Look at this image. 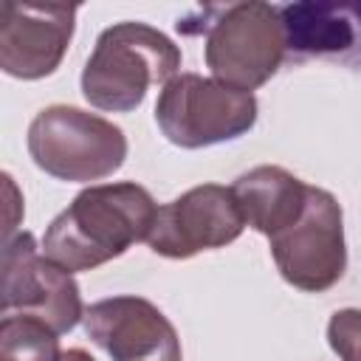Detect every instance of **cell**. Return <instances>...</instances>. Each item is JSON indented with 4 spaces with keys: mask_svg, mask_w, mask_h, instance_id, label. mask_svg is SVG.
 I'll return each instance as SVG.
<instances>
[{
    "mask_svg": "<svg viewBox=\"0 0 361 361\" xmlns=\"http://www.w3.org/2000/svg\"><path fill=\"white\" fill-rule=\"evenodd\" d=\"M231 192L240 203L245 226L274 237L302 217L310 186L282 166H254L234 180Z\"/></svg>",
    "mask_w": 361,
    "mask_h": 361,
    "instance_id": "11",
    "label": "cell"
},
{
    "mask_svg": "<svg viewBox=\"0 0 361 361\" xmlns=\"http://www.w3.org/2000/svg\"><path fill=\"white\" fill-rule=\"evenodd\" d=\"M155 212L152 195L133 180L87 186L51 220L42 251L71 274L93 271L147 240Z\"/></svg>",
    "mask_w": 361,
    "mask_h": 361,
    "instance_id": "1",
    "label": "cell"
},
{
    "mask_svg": "<svg viewBox=\"0 0 361 361\" xmlns=\"http://www.w3.org/2000/svg\"><path fill=\"white\" fill-rule=\"evenodd\" d=\"M28 155L56 180H102L124 164L127 135L102 116L68 104H51L28 124Z\"/></svg>",
    "mask_w": 361,
    "mask_h": 361,
    "instance_id": "3",
    "label": "cell"
},
{
    "mask_svg": "<svg viewBox=\"0 0 361 361\" xmlns=\"http://www.w3.org/2000/svg\"><path fill=\"white\" fill-rule=\"evenodd\" d=\"M59 361H96L90 353H85L82 347H71V350H62V358Z\"/></svg>",
    "mask_w": 361,
    "mask_h": 361,
    "instance_id": "15",
    "label": "cell"
},
{
    "mask_svg": "<svg viewBox=\"0 0 361 361\" xmlns=\"http://www.w3.org/2000/svg\"><path fill=\"white\" fill-rule=\"evenodd\" d=\"M347 8H350V14H353V20L361 23V6H347Z\"/></svg>",
    "mask_w": 361,
    "mask_h": 361,
    "instance_id": "16",
    "label": "cell"
},
{
    "mask_svg": "<svg viewBox=\"0 0 361 361\" xmlns=\"http://www.w3.org/2000/svg\"><path fill=\"white\" fill-rule=\"evenodd\" d=\"M350 8L322 6V3H293L282 6L285 42L290 54H341L355 42Z\"/></svg>",
    "mask_w": 361,
    "mask_h": 361,
    "instance_id": "12",
    "label": "cell"
},
{
    "mask_svg": "<svg viewBox=\"0 0 361 361\" xmlns=\"http://www.w3.org/2000/svg\"><path fill=\"white\" fill-rule=\"evenodd\" d=\"M155 121L175 147L200 149L245 135L257 121V99L214 76L178 73L155 102Z\"/></svg>",
    "mask_w": 361,
    "mask_h": 361,
    "instance_id": "5",
    "label": "cell"
},
{
    "mask_svg": "<svg viewBox=\"0 0 361 361\" xmlns=\"http://www.w3.org/2000/svg\"><path fill=\"white\" fill-rule=\"evenodd\" d=\"M34 316L56 336L85 319L82 293L71 271L39 254L28 231L3 243V316Z\"/></svg>",
    "mask_w": 361,
    "mask_h": 361,
    "instance_id": "7",
    "label": "cell"
},
{
    "mask_svg": "<svg viewBox=\"0 0 361 361\" xmlns=\"http://www.w3.org/2000/svg\"><path fill=\"white\" fill-rule=\"evenodd\" d=\"M243 228L245 217L231 186L203 183L158 206L147 245L166 259H189L234 243Z\"/></svg>",
    "mask_w": 361,
    "mask_h": 361,
    "instance_id": "8",
    "label": "cell"
},
{
    "mask_svg": "<svg viewBox=\"0 0 361 361\" xmlns=\"http://www.w3.org/2000/svg\"><path fill=\"white\" fill-rule=\"evenodd\" d=\"M56 333L34 316H3L0 322V361H59Z\"/></svg>",
    "mask_w": 361,
    "mask_h": 361,
    "instance_id": "13",
    "label": "cell"
},
{
    "mask_svg": "<svg viewBox=\"0 0 361 361\" xmlns=\"http://www.w3.org/2000/svg\"><path fill=\"white\" fill-rule=\"evenodd\" d=\"M76 6L14 3L0 6V68L14 79L51 76L73 37Z\"/></svg>",
    "mask_w": 361,
    "mask_h": 361,
    "instance_id": "9",
    "label": "cell"
},
{
    "mask_svg": "<svg viewBox=\"0 0 361 361\" xmlns=\"http://www.w3.org/2000/svg\"><path fill=\"white\" fill-rule=\"evenodd\" d=\"M180 48L147 23H116L96 39L82 71V96L107 113L135 110L152 85L178 76Z\"/></svg>",
    "mask_w": 361,
    "mask_h": 361,
    "instance_id": "2",
    "label": "cell"
},
{
    "mask_svg": "<svg viewBox=\"0 0 361 361\" xmlns=\"http://www.w3.org/2000/svg\"><path fill=\"white\" fill-rule=\"evenodd\" d=\"M85 333L113 361H180L172 322L141 296H110L85 310Z\"/></svg>",
    "mask_w": 361,
    "mask_h": 361,
    "instance_id": "10",
    "label": "cell"
},
{
    "mask_svg": "<svg viewBox=\"0 0 361 361\" xmlns=\"http://www.w3.org/2000/svg\"><path fill=\"white\" fill-rule=\"evenodd\" d=\"M268 240L276 271L299 290L322 293L347 271L344 214L327 189L310 186L302 217Z\"/></svg>",
    "mask_w": 361,
    "mask_h": 361,
    "instance_id": "6",
    "label": "cell"
},
{
    "mask_svg": "<svg viewBox=\"0 0 361 361\" xmlns=\"http://www.w3.org/2000/svg\"><path fill=\"white\" fill-rule=\"evenodd\" d=\"M327 341L341 361H361V310H336L327 324Z\"/></svg>",
    "mask_w": 361,
    "mask_h": 361,
    "instance_id": "14",
    "label": "cell"
},
{
    "mask_svg": "<svg viewBox=\"0 0 361 361\" xmlns=\"http://www.w3.org/2000/svg\"><path fill=\"white\" fill-rule=\"evenodd\" d=\"M214 20L206 23V65L214 79L251 93L265 85L288 54L282 8L271 3H234L212 8Z\"/></svg>",
    "mask_w": 361,
    "mask_h": 361,
    "instance_id": "4",
    "label": "cell"
}]
</instances>
